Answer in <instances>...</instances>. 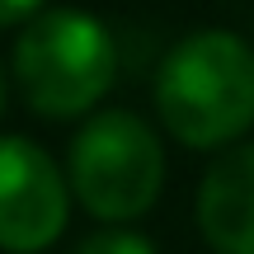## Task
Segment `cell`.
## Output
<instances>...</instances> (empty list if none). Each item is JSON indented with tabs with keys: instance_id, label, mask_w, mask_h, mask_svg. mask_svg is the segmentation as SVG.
I'll return each instance as SVG.
<instances>
[{
	"instance_id": "obj_1",
	"label": "cell",
	"mask_w": 254,
	"mask_h": 254,
	"mask_svg": "<svg viewBox=\"0 0 254 254\" xmlns=\"http://www.w3.org/2000/svg\"><path fill=\"white\" fill-rule=\"evenodd\" d=\"M155 113L189 151L236 146L254 127V47L226 28L179 38L155 71Z\"/></svg>"
},
{
	"instance_id": "obj_2",
	"label": "cell",
	"mask_w": 254,
	"mask_h": 254,
	"mask_svg": "<svg viewBox=\"0 0 254 254\" xmlns=\"http://www.w3.org/2000/svg\"><path fill=\"white\" fill-rule=\"evenodd\" d=\"M118 75V43L90 9H43L14 38L19 94L43 118H80Z\"/></svg>"
},
{
	"instance_id": "obj_3",
	"label": "cell",
	"mask_w": 254,
	"mask_h": 254,
	"mask_svg": "<svg viewBox=\"0 0 254 254\" xmlns=\"http://www.w3.org/2000/svg\"><path fill=\"white\" fill-rule=\"evenodd\" d=\"M71 198L90 217L123 226L155 207L165 189V146L155 127L132 109H104L71 136L66 151Z\"/></svg>"
},
{
	"instance_id": "obj_4",
	"label": "cell",
	"mask_w": 254,
	"mask_h": 254,
	"mask_svg": "<svg viewBox=\"0 0 254 254\" xmlns=\"http://www.w3.org/2000/svg\"><path fill=\"white\" fill-rule=\"evenodd\" d=\"M71 221L66 170L28 136H0V254H43Z\"/></svg>"
},
{
	"instance_id": "obj_5",
	"label": "cell",
	"mask_w": 254,
	"mask_h": 254,
	"mask_svg": "<svg viewBox=\"0 0 254 254\" xmlns=\"http://www.w3.org/2000/svg\"><path fill=\"white\" fill-rule=\"evenodd\" d=\"M198 231L217 254H254V141L207 165L198 184Z\"/></svg>"
},
{
	"instance_id": "obj_6",
	"label": "cell",
	"mask_w": 254,
	"mask_h": 254,
	"mask_svg": "<svg viewBox=\"0 0 254 254\" xmlns=\"http://www.w3.org/2000/svg\"><path fill=\"white\" fill-rule=\"evenodd\" d=\"M75 254H155V245L141 236V231H127V226H109V231H94L85 236Z\"/></svg>"
},
{
	"instance_id": "obj_7",
	"label": "cell",
	"mask_w": 254,
	"mask_h": 254,
	"mask_svg": "<svg viewBox=\"0 0 254 254\" xmlns=\"http://www.w3.org/2000/svg\"><path fill=\"white\" fill-rule=\"evenodd\" d=\"M43 14V0H0V28L9 24H28Z\"/></svg>"
},
{
	"instance_id": "obj_8",
	"label": "cell",
	"mask_w": 254,
	"mask_h": 254,
	"mask_svg": "<svg viewBox=\"0 0 254 254\" xmlns=\"http://www.w3.org/2000/svg\"><path fill=\"white\" fill-rule=\"evenodd\" d=\"M0 118H5V66H0Z\"/></svg>"
}]
</instances>
